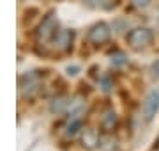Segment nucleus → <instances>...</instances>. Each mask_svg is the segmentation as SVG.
<instances>
[{"label": "nucleus", "instance_id": "obj_1", "mask_svg": "<svg viewBox=\"0 0 159 151\" xmlns=\"http://www.w3.org/2000/svg\"><path fill=\"white\" fill-rule=\"evenodd\" d=\"M58 32H60L58 30V20L53 12H50V14L44 16V20L41 22L39 29H37V41L39 43H48V41L55 39V36Z\"/></svg>", "mask_w": 159, "mask_h": 151}, {"label": "nucleus", "instance_id": "obj_2", "mask_svg": "<svg viewBox=\"0 0 159 151\" xmlns=\"http://www.w3.org/2000/svg\"><path fill=\"white\" fill-rule=\"evenodd\" d=\"M154 39L152 30L147 29V27H138V29H133L127 34V45H129L133 50H143L147 48Z\"/></svg>", "mask_w": 159, "mask_h": 151}, {"label": "nucleus", "instance_id": "obj_3", "mask_svg": "<svg viewBox=\"0 0 159 151\" xmlns=\"http://www.w3.org/2000/svg\"><path fill=\"white\" fill-rule=\"evenodd\" d=\"M110 37H111V29L104 22H99V23L92 25L89 29V32H87V41L92 43L94 46H101L104 43H108Z\"/></svg>", "mask_w": 159, "mask_h": 151}, {"label": "nucleus", "instance_id": "obj_4", "mask_svg": "<svg viewBox=\"0 0 159 151\" xmlns=\"http://www.w3.org/2000/svg\"><path fill=\"white\" fill-rule=\"evenodd\" d=\"M41 71H30V73H25V75L20 76V93L23 94V96H32V94L37 91V87H39V75Z\"/></svg>", "mask_w": 159, "mask_h": 151}, {"label": "nucleus", "instance_id": "obj_5", "mask_svg": "<svg viewBox=\"0 0 159 151\" xmlns=\"http://www.w3.org/2000/svg\"><path fill=\"white\" fill-rule=\"evenodd\" d=\"M159 110V89H154L147 94V98L143 101V117L150 121Z\"/></svg>", "mask_w": 159, "mask_h": 151}, {"label": "nucleus", "instance_id": "obj_6", "mask_svg": "<svg viewBox=\"0 0 159 151\" xmlns=\"http://www.w3.org/2000/svg\"><path fill=\"white\" fill-rule=\"evenodd\" d=\"M73 39H74V32L73 30H60L57 36H55V48L58 52H71L73 48Z\"/></svg>", "mask_w": 159, "mask_h": 151}, {"label": "nucleus", "instance_id": "obj_7", "mask_svg": "<svg viewBox=\"0 0 159 151\" xmlns=\"http://www.w3.org/2000/svg\"><path fill=\"white\" fill-rule=\"evenodd\" d=\"M117 124H119V116H117L113 110H108L104 114V117H102V121H101L102 130L110 134V132H113L115 128H117Z\"/></svg>", "mask_w": 159, "mask_h": 151}, {"label": "nucleus", "instance_id": "obj_8", "mask_svg": "<svg viewBox=\"0 0 159 151\" xmlns=\"http://www.w3.org/2000/svg\"><path fill=\"white\" fill-rule=\"evenodd\" d=\"M99 142H101V139H99V134H97L96 130H92V128L85 130V135H83V144H85L87 148H94V146L99 144Z\"/></svg>", "mask_w": 159, "mask_h": 151}, {"label": "nucleus", "instance_id": "obj_9", "mask_svg": "<svg viewBox=\"0 0 159 151\" xmlns=\"http://www.w3.org/2000/svg\"><path fill=\"white\" fill-rule=\"evenodd\" d=\"M69 107V101L64 98H55L53 101H51V107L50 110L53 112V114H62V112H66V109Z\"/></svg>", "mask_w": 159, "mask_h": 151}, {"label": "nucleus", "instance_id": "obj_10", "mask_svg": "<svg viewBox=\"0 0 159 151\" xmlns=\"http://www.w3.org/2000/svg\"><path fill=\"white\" fill-rule=\"evenodd\" d=\"M80 128H81V117H80L78 114H76V116H74L73 119H71V121H69L67 128H66V134L73 137V135L78 134V130H80Z\"/></svg>", "mask_w": 159, "mask_h": 151}, {"label": "nucleus", "instance_id": "obj_11", "mask_svg": "<svg viewBox=\"0 0 159 151\" xmlns=\"http://www.w3.org/2000/svg\"><path fill=\"white\" fill-rule=\"evenodd\" d=\"M124 64H127V57H125L122 52H117L115 55H111V66L120 68V66H124Z\"/></svg>", "mask_w": 159, "mask_h": 151}, {"label": "nucleus", "instance_id": "obj_12", "mask_svg": "<svg viewBox=\"0 0 159 151\" xmlns=\"http://www.w3.org/2000/svg\"><path fill=\"white\" fill-rule=\"evenodd\" d=\"M101 85H102V91H104V93H108L110 89H111V82H110V76H102V78H101Z\"/></svg>", "mask_w": 159, "mask_h": 151}, {"label": "nucleus", "instance_id": "obj_13", "mask_svg": "<svg viewBox=\"0 0 159 151\" xmlns=\"http://www.w3.org/2000/svg\"><path fill=\"white\" fill-rule=\"evenodd\" d=\"M133 2V6L138 7V9H143V7H147L150 4V0H131Z\"/></svg>", "mask_w": 159, "mask_h": 151}, {"label": "nucleus", "instance_id": "obj_14", "mask_svg": "<svg viewBox=\"0 0 159 151\" xmlns=\"http://www.w3.org/2000/svg\"><path fill=\"white\" fill-rule=\"evenodd\" d=\"M152 73L156 78H159V61H156V62L152 64Z\"/></svg>", "mask_w": 159, "mask_h": 151}, {"label": "nucleus", "instance_id": "obj_15", "mask_svg": "<svg viewBox=\"0 0 159 151\" xmlns=\"http://www.w3.org/2000/svg\"><path fill=\"white\" fill-rule=\"evenodd\" d=\"M76 71H78V68H76V66H73V68L69 66V68H67V73H69V75H76Z\"/></svg>", "mask_w": 159, "mask_h": 151}, {"label": "nucleus", "instance_id": "obj_16", "mask_svg": "<svg viewBox=\"0 0 159 151\" xmlns=\"http://www.w3.org/2000/svg\"><path fill=\"white\" fill-rule=\"evenodd\" d=\"M157 148H159V140H157Z\"/></svg>", "mask_w": 159, "mask_h": 151}, {"label": "nucleus", "instance_id": "obj_17", "mask_svg": "<svg viewBox=\"0 0 159 151\" xmlns=\"http://www.w3.org/2000/svg\"><path fill=\"white\" fill-rule=\"evenodd\" d=\"M157 22H159V20H157Z\"/></svg>", "mask_w": 159, "mask_h": 151}]
</instances>
